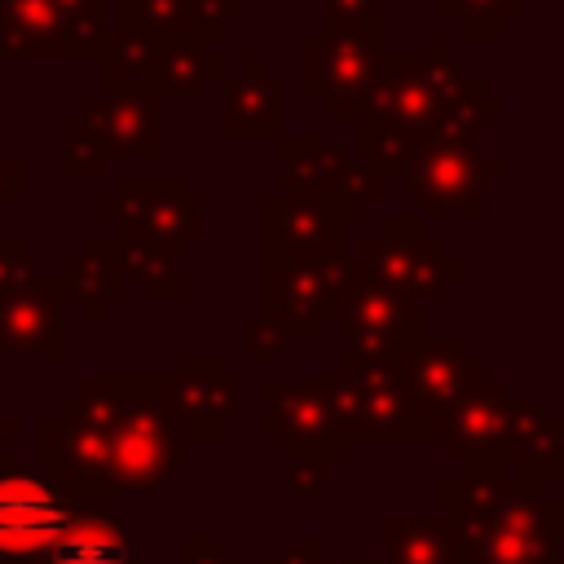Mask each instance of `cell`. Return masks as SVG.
Masks as SVG:
<instances>
[{
  "instance_id": "13",
  "label": "cell",
  "mask_w": 564,
  "mask_h": 564,
  "mask_svg": "<svg viewBox=\"0 0 564 564\" xmlns=\"http://www.w3.org/2000/svg\"><path fill=\"white\" fill-rule=\"evenodd\" d=\"M357 119L361 123H392V128H405V132L427 141L436 132L441 101L423 75V62L419 57H383Z\"/></svg>"
},
{
  "instance_id": "15",
  "label": "cell",
  "mask_w": 564,
  "mask_h": 564,
  "mask_svg": "<svg viewBox=\"0 0 564 564\" xmlns=\"http://www.w3.org/2000/svg\"><path fill=\"white\" fill-rule=\"evenodd\" d=\"M0 57H101L57 0H0Z\"/></svg>"
},
{
  "instance_id": "30",
  "label": "cell",
  "mask_w": 564,
  "mask_h": 564,
  "mask_svg": "<svg viewBox=\"0 0 564 564\" xmlns=\"http://www.w3.org/2000/svg\"><path fill=\"white\" fill-rule=\"evenodd\" d=\"M379 194H383V181H379L370 167H361V163L348 159V163L339 167V176L330 181V189L322 194V203H326L339 220H357Z\"/></svg>"
},
{
  "instance_id": "28",
  "label": "cell",
  "mask_w": 564,
  "mask_h": 564,
  "mask_svg": "<svg viewBox=\"0 0 564 564\" xmlns=\"http://www.w3.org/2000/svg\"><path fill=\"white\" fill-rule=\"evenodd\" d=\"M423 145V137L405 132V128H392V123H361V167H370L383 185L388 176H401L405 163L414 159V150Z\"/></svg>"
},
{
  "instance_id": "4",
  "label": "cell",
  "mask_w": 564,
  "mask_h": 564,
  "mask_svg": "<svg viewBox=\"0 0 564 564\" xmlns=\"http://www.w3.org/2000/svg\"><path fill=\"white\" fill-rule=\"evenodd\" d=\"M383 57L379 31L322 22V31L300 44V88L326 119H357Z\"/></svg>"
},
{
  "instance_id": "31",
  "label": "cell",
  "mask_w": 564,
  "mask_h": 564,
  "mask_svg": "<svg viewBox=\"0 0 564 564\" xmlns=\"http://www.w3.org/2000/svg\"><path fill=\"white\" fill-rule=\"evenodd\" d=\"M392 564H449V538L436 524H383Z\"/></svg>"
},
{
  "instance_id": "8",
  "label": "cell",
  "mask_w": 564,
  "mask_h": 564,
  "mask_svg": "<svg viewBox=\"0 0 564 564\" xmlns=\"http://www.w3.org/2000/svg\"><path fill=\"white\" fill-rule=\"evenodd\" d=\"M123 198V238L145 242H194L203 234V198L181 176H128L119 185Z\"/></svg>"
},
{
  "instance_id": "26",
  "label": "cell",
  "mask_w": 564,
  "mask_h": 564,
  "mask_svg": "<svg viewBox=\"0 0 564 564\" xmlns=\"http://www.w3.org/2000/svg\"><path fill=\"white\" fill-rule=\"evenodd\" d=\"M507 454L524 463L529 476H555L560 471V423L533 401L511 405V441Z\"/></svg>"
},
{
  "instance_id": "21",
  "label": "cell",
  "mask_w": 564,
  "mask_h": 564,
  "mask_svg": "<svg viewBox=\"0 0 564 564\" xmlns=\"http://www.w3.org/2000/svg\"><path fill=\"white\" fill-rule=\"evenodd\" d=\"M48 564H141L132 538H123L119 520L97 507H75L57 542L48 546Z\"/></svg>"
},
{
  "instance_id": "11",
  "label": "cell",
  "mask_w": 564,
  "mask_h": 564,
  "mask_svg": "<svg viewBox=\"0 0 564 564\" xmlns=\"http://www.w3.org/2000/svg\"><path fill=\"white\" fill-rule=\"evenodd\" d=\"M264 397H269V436H282L286 458H335L344 449V432L322 397L317 379L304 383H282V379H264Z\"/></svg>"
},
{
  "instance_id": "34",
  "label": "cell",
  "mask_w": 564,
  "mask_h": 564,
  "mask_svg": "<svg viewBox=\"0 0 564 564\" xmlns=\"http://www.w3.org/2000/svg\"><path fill=\"white\" fill-rule=\"evenodd\" d=\"M40 278V264L22 238H0V295L22 291Z\"/></svg>"
},
{
  "instance_id": "12",
  "label": "cell",
  "mask_w": 564,
  "mask_h": 564,
  "mask_svg": "<svg viewBox=\"0 0 564 564\" xmlns=\"http://www.w3.org/2000/svg\"><path fill=\"white\" fill-rule=\"evenodd\" d=\"M264 256L282 260H335L344 256V220L322 198L269 194L260 203Z\"/></svg>"
},
{
  "instance_id": "6",
  "label": "cell",
  "mask_w": 564,
  "mask_h": 564,
  "mask_svg": "<svg viewBox=\"0 0 564 564\" xmlns=\"http://www.w3.org/2000/svg\"><path fill=\"white\" fill-rule=\"evenodd\" d=\"M70 511L75 502L62 489H53L40 476H26L22 467H9L0 476V560L22 564L35 555H48Z\"/></svg>"
},
{
  "instance_id": "32",
  "label": "cell",
  "mask_w": 564,
  "mask_h": 564,
  "mask_svg": "<svg viewBox=\"0 0 564 564\" xmlns=\"http://www.w3.org/2000/svg\"><path fill=\"white\" fill-rule=\"evenodd\" d=\"M101 172H106L101 145L93 141V132L84 128L79 115H66L62 119V176L66 181H93Z\"/></svg>"
},
{
  "instance_id": "24",
  "label": "cell",
  "mask_w": 564,
  "mask_h": 564,
  "mask_svg": "<svg viewBox=\"0 0 564 564\" xmlns=\"http://www.w3.org/2000/svg\"><path fill=\"white\" fill-rule=\"evenodd\" d=\"M123 256V282H137L145 300H181V256L185 247L176 242H145V238H119Z\"/></svg>"
},
{
  "instance_id": "33",
  "label": "cell",
  "mask_w": 564,
  "mask_h": 564,
  "mask_svg": "<svg viewBox=\"0 0 564 564\" xmlns=\"http://www.w3.org/2000/svg\"><path fill=\"white\" fill-rule=\"evenodd\" d=\"M419 62H423V75H427V84H432V93H436V101H445L471 70L458 62V57H449L445 53V44L432 35L427 44H423V53H419Z\"/></svg>"
},
{
  "instance_id": "39",
  "label": "cell",
  "mask_w": 564,
  "mask_h": 564,
  "mask_svg": "<svg viewBox=\"0 0 564 564\" xmlns=\"http://www.w3.org/2000/svg\"><path fill=\"white\" fill-rule=\"evenodd\" d=\"M13 436H22V419H4V401H0V449H4V441H13Z\"/></svg>"
},
{
  "instance_id": "10",
  "label": "cell",
  "mask_w": 564,
  "mask_h": 564,
  "mask_svg": "<svg viewBox=\"0 0 564 564\" xmlns=\"http://www.w3.org/2000/svg\"><path fill=\"white\" fill-rule=\"evenodd\" d=\"M423 308L410 295L383 291V286H361L344 300L339 322L348 335V348L357 357H405L423 339Z\"/></svg>"
},
{
  "instance_id": "7",
  "label": "cell",
  "mask_w": 564,
  "mask_h": 564,
  "mask_svg": "<svg viewBox=\"0 0 564 564\" xmlns=\"http://www.w3.org/2000/svg\"><path fill=\"white\" fill-rule=\"evenodd\" d=\"M511 405L516 397H507L502 379L480 375L441 419L445 436V454L449 458H467V467H494L507 458V441H511Z\"/></svg>"
},
{
  "instance_id": "17",
  "label": "cell",
  "mask_w": 564,
  "mask_h": 564,
  "mask_svg": "<svg viewBox=\"0 0 564 564\" xmlns=\"http://www.w3.org/2000/svg\"><path fill=\"white\" fill-rule=\"evenodd\" d=\"M93 141L101 145L106 163L123 154L159 159L163 154V101L159 97H101L75 110Z\"/></svg>"
},
{
  "instance_id": "18",
  "label": "cell",
  "mask_w": 564,
  "mask_h": 564,
  "mask_svg": "<svg viewBox=\"0 0 564 564\" xmlns=\"http://www.w3.org/2000/svg\"><path fill=\"white\" fill-rule=\"evenodd\" d=\"M172 410L181 436H220L238 410V383L220 357H185L172 379Z\"/></svg>"
},
{
  "instance_id": "2",
  "label": "cell",
  "mask_w": 564,
  "mask_h": 564,
  "mask_svg": "<svg viewBox=\"0 0 564 564\" xmlns=\"http://www.w3.org/2000/svg\"><path fill=\"white\" fill-rule=\"evenodd\" d=\"M366 286L357 256L335 260H282L264 256V313L282 335L322 339L326 317H339L344 300Z\"/></svg>"
},
{
  "instance_id": "27",
  "label": "cell",
  "mask_w": 564,
  "mask_h": 564,
  "mask_svg": "<svg viewBox=\"0 0 564 564\" xmlns=\"http://www.w3.org/2000/svg\"><path fill=\"white\" fill-rule=\"evenodd\" d=\"M502 97H489L485 93V79L480 75H467L445 101H441V119H436V132L445 137H476L489 119H502Z\"/></svg>"
},
{
  "instance_id": "37",
  "label": "cell",
  "mask_w": 564,
  "mask_h": 564,
  "mask_svg": "<svg viewBox=\"0 0 564 564\" xmlns=\"http://www.w3.org/2000/svg\"><path fill=\"white\" fill-rule=\"evenodd\" d=\"M22 189H26V163L0 145V216H4V207H9Z\"/></svg>"
},
{
  "instance_id": "41",
  "label": "cell",
  "mask_w": 564,
  "mask_h": 564,
  "mask_svg": "<svg viewBox=\"0 0 564 564\" xmlns=\"http://www.w3.org/2000/svg\"><path fill=\"white\" fill-rule=\"evenodd\" d=\"M247 13V0H220V18L229 22V18H242Z\"/></svg>"
},
{
  "instance_id": "19",
  "label": "cell",
  "mask_w": 564,
  "mask_h": 564,
  "mask_svg": "<svg viewBox=\"0 0 564 564\" xmlns=\"http://www.w3.org/2000/svg\"><path fill=\"white\" fill-rule=\"evenodd\" d=\"M123 35H145L154 44L167 40H216L225 31L220 0H119Z\"/></svg>"
},
{
  "instance_id": "38",
  "label": "cell",
  "mask_w": 564,
  "mask_h": 564,
  "mask_svg": "<svg viewBox=\"0 0 564 564\" xmlns=\"http://www.w3.org/2000/svg\"><path fill=\"white\" fill-rule=\"evenodd\" d=\"M291 489L295 494H317L322 489V463L317 458H291Z\"/></svg>"
},
{
  "instance_id": "43",
  "label": "cell",
  "mask_w": 564,
  "mask_h": 564,
  "mask_svg": "<svg viewBox=\"0 0 564 564\" xmlns=\"http://www.w3.org/2000/svg\"><path fill=\"white\" fill-rule=\"evenodd\" d=\"M0 564H4V560H0Z\"/></svg>"
},
{
  "instance_id": "36",
  "label": "cell",
  "mask_w": 564,
  "mask_h": 564,
  "mask_svg": "<svg viewBox=\"0 0 564 564\" xmlns=\"http://www.w3.org/2000/svg\"><path fill=\"white\" fill-rule=\"evenodd\" d=\"M282 344H286V335L269 317H251L247 322V335H242V357L269 361V357H282Z\"/></svg>"
},
{
  "instance_id": "25",
  "label": "cell",
  "mask_w": 564,
  "mask_h": 564,
  "mask_svg": "<svg viewBox=\"0 0 564 564\" xmlns=\"http://www.w3.org/2000/svg\"><path fill=\"white\" fill-rule=\"evenodd\" d=\"M225 75L220 57H207L198 40H167L159 44L154 79H159V101H194L203 97V84Z\"/></svg>"
},
{
  "instance_id": "42",
  "label": "cell",
  "mask_w": 564,
  "mask_h": 564,
  "mask_svg": "<svg viewBox=\"0 0 564 564\" xmlns=\"http://www.w3.org/2000/svg\"><path fill=\"white\" fill-rule=\"evenodd\" d=\"M0 115H4V57H0Z\"/></svg>"
},
{
  "instance_id": "23",
  "label": "cell",
  "mask_w": 564,
  "mask_h": 564,
  "mask_svg": "<svg viewBox=\"0 0 564 564\" xmlns=\"http://www.w3.org/2000/svg\"><path fill=\"white\" fill-rule=\"evenodd\" d=\"M344 163H348L344 145L326 141V137H291V141H282V194L322 198Z\"/></svg>"
},
{
  "instance_id": "14",
  "label": "cell",
  "mask_w": 564,
  "mask_h": 564,
  "mask_svg": "<svg viewBox=\"0 0 564 564\" xmlns=\"http://www.w3.org/2000/svg\"><path fill=\"white\" fill-rule=\"evenodd\" d=\"M62 308L57 278L0 295V357H62Z\"/></svg>"
},
{
  "instance_id": "3",
  "label": "cell",
  "mask_w": 564,
  "mask_h": 564,
  "mask_svg": "<svg viewBox=\"0 0 564 564\" xmlns=\"http://www.w3.org/2000/svg\"><path fill=\"white\" fill-rule=\"evenodd\" d=\"M502 167L507 163L498 154H485L476 145V137L432 132L414 150V159L405 163L401 176H405V194L423 207L427 220H441V216L480 220L485 216V185L494 176H502Z\"/></svg>"
},
{
  "instance_id": "35",
  "label": "cell",
  "mask_w": 564,
  "mask_h": 564,
  "mask_svg": "<svg viewBox=\"0 0 564 564\" xmlns=\"http://www.w3.org/2000/svg\"><path fill=\"white\" fill-rule=\"evenodd\" d=\"M322 22L383 35V0H322Z\"/></svg>"
},
{
  "instance_id": "40",
  "label": "cell",
  "mask_w": 564,
  "mask_h": 564,
  "mask_svg": "<svg viewBox=\"0 0 564 564\" xmlns=\"http://www.w3.org/2000/svg\"><path fill=\"white\" fill-rule=\"evenodd\" d=\"M101 216L119 225V220H123V198H119V194H106V198H101Z\"/></svg>"
},
{
  "instance_id": "16",
  "label": "cell",
  "mask_w": 564,
  "mask_h": 564,
  "mask_svg": "<svg viewBox=\"0 0 564 564\" xmlns=\"http://www.w3.org/2000/svg\"><path fill=\"white\" fill-rule=\"evenodd\" d=\"M286 128V84L269 70L264 57H242L225 75L220 132L225 137H282Z\"/></svg>"
},
{
  "instance_id": "5",
  "label": "cell",
  "mask_w": 564,
  "mask_h": 564,
  "mask_svg": "<svg viewBox=\"0 0 564 564\" xmlns=\"http://www.w3.org/2000/svg\"><path fill=\"white\" fill-rule=\"evenodd\" d=\"M357 264L370 286L410 295L419 304L445 295V286L463 278V260H454L445 242L423 229L419 216H383L379 234L361 242Z\"/></svg>"
},
{
  "instance_id": "9",
  "label": "cell",
  "mask_w": 564,
  "mask_h": 564,
  "mask_svg": "<svg viewBox=\"0 0 564 564\" xmlns=\"http://www.w3.org/2000/svg\"><path fill=\"white\" fill-rule=\"evenodd\" d=\"M485 375V366L463 348V339H419L405 352V401L427 436L441 432L445 410Z\"/></svg>"
},
{
  "instance_id": "20",
  "label": "cell",
  "mask_w": 564,
  "mask_h": 564,
  "mask_svg": "<svg viewBox=\"0 0 564 564\" xmlns=\"http://www.w3.org/2000/svg\"><path fill=\"white\" fill-rule=\"evenodd\" d=\"M62 295H70L79 304V313L88 322L101 317V308L110 300L123 295V256H119V238H84L66 260H62Z\"/></svg>"
},
{
  "instance_id": "1",
  "label": "cell",
  "mask_w": 564,
  "mask_h": 564,
  "mask_svg": "<svg viewBox=\"0 0 564 564\" xmlns=\"http://www.w3.org/2000/svg\"><path fill=\"white\" fill-rule=\"evenodd\" d=\"M106 494H154L181 467V423L172 410V379H106Z\"/></svg>"
},
{
  "instance_id": "22",
  "label": "cell",
  "mask_w": 564,
  "mask_h": 564,
  "mask_svg": "<svg viewBox=\"0 0 564 564\" xmlns=\"http://www.w3.org/2000/svg\"><path fill=\"white\" fill-rule=\"evenodd\" d=\"M159 44L145 35H110L101 48V97H159Z\"/></svg>"
},
{
  "instance_id": "29",
  "label": "cell",
  "mask_w": 564,
  "mask_h": 564,
  "mask_svg": "<svg viewBox=\"0 0 564 564\" xmlns=\"http://www.w3.org/2000/svg\"><path fill=\"white\" fill-rule=\"evenodd\" d=\"M441 13L454 18L471 40H498L507 22L524 13V0H441Z\"/></svg>"
}]
</instances>
